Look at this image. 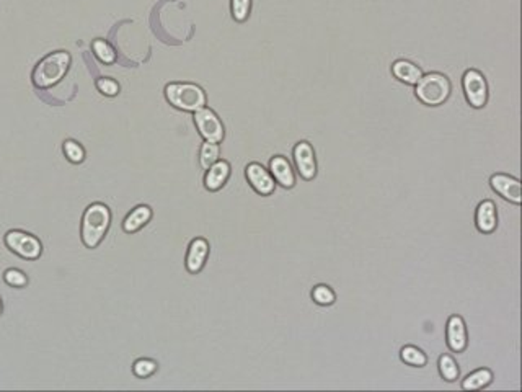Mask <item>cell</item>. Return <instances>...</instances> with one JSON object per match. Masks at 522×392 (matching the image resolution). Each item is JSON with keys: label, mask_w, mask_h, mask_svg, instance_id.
Returning <instances> with one entry per match:
<instances>
[{"label": "cell", "mask_w": 522, "mask_h": 392, "mask_svg": "<svg viewBox=\"0 0 522 392\" xmlns=\"http://www.w3.org/2000/svg\"><path fill=\"white\" fill-rule=\"evenodd\" d=\"M111 222V213L106 205L93 203L85 209L82 216V242L87 249H95L100 245Z\"/></svg>", "instance_id": "1"}, {"label": "cell", "mask_w": 522, "mask_h": 392, "mask_svg": "<svg viewBox=\"0 0 522 392\" xmlns=\"http://www.w3.org/2000/svg\"><path fill=\"white\" fill-rule=\"evenodd\" d=\"M165 98L171 106L181 111H194L204 108L208 103L206 92L200 85L191 82H171L165 87Z\"/></svg>", "instance_id": "2"}, {"label": "cell", "mask_w": 522, "mask_h": 392, "mask_svg": "<svg viewBox=\"0 0 522 392\" xmlns=\"http://www.w3.org/2000/svg\"><path fill=\"white\" fill-rule=\"evenodd\" d=\"M71 66V54L66 51H56L47 54L38 62L33 71V84L38 89H49L67 74Z\"/></svg>", "instance_id": "3"}, {"label": "cell", "mask_w": 522, "mask_h": 392, "mask_svg": "<svg viewBox=\"0 0 522 392\" xmlns=\"http://www.w3.org/2000/svg\"><path fill=\"white\" fill-rule=\"evenodd\" d=\"M452 85L447 76L441 72H429L423 74L421 79L415 84V95L423 105L441 106L451 97Z\"/></svg>", "instance_id": "4"}, {"label": "cell", "mask_w": 522, "mask_h": 392, "mask_svg": "<svg viewBox=\"0 0 522 392\" xmlns=\"http://www.w3.org/2000/svg\"><path fill=\"white\" fill-rule=\"evenodd\" d=\"M465 100L472 108L480 110L488 102V82L477 69H467L462 77Z\"/></svg>", "instance_id": "5"}, {"label": "cell", "mask_w": 522, "mask_h": 392, "mask_svg": "<svg viewBox=\"0 0 522 392\" xmlns=\"http://www.w3.org/2000/svg\"><path fill=\"white\" fill-rule=\"evenodd\" d=\"M193 119L202 139L208 142H215V144L222 142L224 136H226V128H224L221 118H219L214 110L204 106V108L194 111Z\"/></svg>", "instance_id": "6"}, {"label": "cell", "mask_w": 522, "mask_h": 392, "mask_svg": "<svg viewBox=\"0 0 522 392\" xmlns=\"http://www.w3.org/2000/svg\"><path fill=\"white\" fill-rule=\"evenodd\" d=\"M5 244L12 252L25 260H36L41 257L43 245L40 239L28 232L8 231L5 234Z\"/></svg>", "instance_id": "7"}, {"label": "cell", "mask_w": 522, "mask_h": 392, "mask_svg": "<svg viewBox=\"0 0 522 392\" xmlns=\"http://www.w3.org/2000/svg\"><path fill=\"white\" fill-rule=\"evenodd\" d=\"M296 169L304 180H313L317 175V159L312 144L307 141H299L292 150Z\"/></svg>", "instance_id": "8"}, {"label": "cell", "mask_w": 522, "mask_h": 392, "mask_svg": "<svg viewBox=\"0 0 522 392\" xmlns=\"http://www.w3.org/2000/svg\"><path fill=\"white\" fill-rule=\"evenodd\" d=\"M245 176H247L250 187H252L258 195L270 196L274 193L276 182L270 170H266L261 163L252 162L245 167Z\"/></svg>", "instance_id": "9"}, {"label": "cell", "mask_w": 522, "mask_h": 392, "mask_svg": "<svg viewBox=\"0 0 522 392\" xmlns=\"http://www.w3.org/2000/svg\"><path fill=\"white\" fill-rule=\"evenodd\" d=\"M490 185L493 192L506 201H511L514 205H521L522 201V187L516 176L508 174H493L490 178Z\"/></svg>", "instance_id": "10"}, {"label": "cell", "mask_w": 522, "mask_h": 392, "mask_svg": "<svg viewBox=\"0 0 522 392\" xmlns=\"http://www.w3.org/2000/svg\"><path fill=\"white\" fill-rule=\"evenodd\" d=\"M446 338H447V347L451 348L452 351L462 353L465 348H467V343H468L467 325H465L464 319L457 316V314L449 317Z\"/></svg>", "instance_id": "11"}, {"label": "cell", "mask_w": 522, "mask_h": 392, "mask_svg": "<svg viewBox=\"0 0 522 392\" xmlns=\"http://www.w3.org/2000/svg\"><path fill=\"white\" fill-rule=\"evenodd\" d=\"M209 255V242L202 237L191 240L187 253V270L189 273H200Z\"/></svg>", "instance_id": "12"}, {"label": "cell", "mask_w": 522, "mask_h": 392, "mask_svg": "<svg viewBox=\"0 0 522 392\" xmlns=\"http://www.w3.org/2000/svg\"><path fill=\"white\" fill-rule=\"evenodd\" d=\"M475 226L483 234H491V232L496 231V226H498V211H496V205L491 200H483L477 206Z\"/></svg>", "instance_id": "13"}, {"label": "cell", "mask_w": 522, "mask_h": 392, "mask_svg": "<svg viewBox=\"0 0 522 392\" xmlns=\"http://www.w3.org/2000/svg\"><path fill=\"white\" fill-rule=\"evenodd\" d=\"M270 172L274 182L284 188H292L296 185V174L291 162L284 156H274L270 161Z\"/></svg>", "instance_id": "14"}, {"label": "cell", "mask_w": 522, "mask_h": 392, "mask_svg": "<svg viewBox=\"0 0 522 392\" xmlns=\"http://www.w3.org/2000/svg\"><path fill=\"white\" fill-rule=\"evenodd\" d=\"M228 176H230V163L219 159L217 162H214L213 165L206 170L204 187L208 188L209 192H217V189H221L224 185L227 183Z\"/></svg>", "instance_id": "15"}, {"label": "cell", "mask_w": 522, "mask_h": 392, "mask_svg": "<svg viewBox=\"0 0 522 392\" xmlns=\"http://www.w3.org/2000/svg\"><path fill=\"white\" fill-rule=\"evenodd\" d=\"M392 74L396 80L403 82L407 85H415L421 79L423 71L415 62L407 61V59H399L392 64Z\"/></svg>", "instance_id": "16"}, {"label": "cell", "mask_w": 522, "mask_h": 392, "mask_svg": "<svg viewBox=\"0 0 522 392\" xmlns=\"http://www.w3.org/2000/svg\"><path fill=\"white\" fill-rule=\"evenodd\" d=\"M150 219H152V209L145 205L137 206V208L132 209L126 216V219H124L123 229L124 232H128V234H134V232L141 231Z\"/></svg>", "instance_id": "17"}, {"label": "cell", "mask_w": 522, "mask_h": 392, "mask_svg": "<svg viewBox=\"0 0 522 392\" xmlns=\"http://www.w3.org/2000/svg\"><path fill=\"white\" fill-rule=\"evenodd\" d=\"M491 381H493V373H491V369L480 368L475 369L473 373H470L468 376L464 379L462 387L465 391H477L490 386Z\"/></svg>", "instance_id": "18"}, {"label": "cell", "mask_w": 522, "mask_h": 392, "mask_svg": "<svg viewBox=\"0 0 522 392\" xmlns=\"http://www.w3.org/2000/svg\"><path fill=\"white\" fill-rule=\"evenodd\" d=\"M400 358H402L403 363L410 366H416V368H423V366H426V363H428V356H426L420 348L413 345L403 347L402 351H400Z\"/></svg>", "instance_id": "19"}, {"label": "cell", "mask_w": 522, "mask_h": 392, "mask_svg": "<svg viewBox=\"0 0 522 392\" xmlns=\"http://www.w3.org/2000/svg\"><path fill=\"white\" fill-rule=\"evenodd\" d=\"M219 156H221V148H219V144L204 141V144H202L200 149V163L202 169L208 170L214 162L219 161Z\"/></svg>", "instance_id": "20"}, {"label": "cell", "mask_w": 522, "mask_h": 392, "mask_svg": "<svg viewBox=\"0 0 522 392\" xmlns=\"http://www.w3.org/2000/svg\"><path fill=\"white\" fill-rule=\"evenodd\" d=\"M438 366L439 374H441L447 382L457 381V378H459V366H457V361L452 358L451 355H441Z\"/></svg>", "instance_id": "21"}, {"label": "cell", "mask_w": 522, "mask_h": 392, "mask_svg": "<svg viewBox=\"0 0 522 392\" xmlns=\"http://www.w3.org/2000/svg\"><path fill=\"white\" fill-rule=\"evenodd\" d=\"M93 53L103 64H113L116 61L115 49L105 40H95L93 41Z\"/></svg>", "instance_id": "22"}, {"label": "cell", "mask_w": 522, "mask_h": 392, "mask_svg": "<svg viewBox=\"0 0 522 392\" xmlns=\"http://www.w3.org/2000/svg\"><path fill=\"white\" fill-rule=\"evenodd\" d=\"M230 12L232 19L239 23L248 20L250 12H252V0H230Z\"/></svg>", "instance_id": "23"}, {"label": "cell", "mask_w": 522, "mask_h": 392, "mask_svg": "<svg viewBox=\"0 0 522 392\" xmlns=\"http://www.w3.org/2000/svg\"><path fill=\"white\" fill-rule=\"evenodd\" d=\"M312 299L318 305H331L336 301V295L327 284H318L312 290Z\"/></svg>", "instance_id": "24"}, {"label": "cell", "mask_w": 522, "mask_h": 392, "mask_svg": "<svg viewBox=\"0 0 522 392\" xmlns=\"http://www.w3.org/2000/svg\"><path fill=\"white\" fill-rule=\"evenodd\" d=\"M62 150H64V156L67 157L69 162L82 163V162L85 161V150L79 144V142H75V141H72V139H67L62 144Z\"/></svg>", "instance_id": "25"}, {"label": "cell", "mask_w": 522, "mask_h": 392, "mask_svg": "<svg viewBox=\"0 0 522 392\" xmlns=\"http://www.w3.org/2000/svg\"><path fill=\"white\" fill-rule=\"evenodd\" d=\"M132 371L137 378H149L157 371V363L154 360H147V358H141L137 360L134 366H132Z\"/></svg>", "instance_id": "26"}, {"label": "cell", "mask_w": 522, "mask_h": 392, "mask_svg": "<svg viewBox=\"0 0 522 392\" xmlns=\"http://www.w3.org/2000/svg\"><path fill=\"white\" fill-rule=\"evenodd\" d=\"M3 279H5L7 284L14 288H23L28 284V277L23 273L21 270L16 268H8L5 273H3Z\"/></svg>", "instance_id": "27"}, {"label": "cell", "mask_w": 522, "mask_h": 392, "mask_svg": "<svg viewBox=\"0 0 522 392\" xmlns=\"http://www.w3.org/2000/svg\"><path fill=\"white\" fill-rule=\"evenodd\" d=\"M97 89L100 90L103 95H106V97H115V95L119 93V84L115 79H110V77H102V79H98Z\"/></svg>", "instance_id": "28"}, {"label": "cell", "mask_w": 522, "mask_h": 392, "mask_svg": "<svg viewBox=\"0 0 522 392\" xmlns=\"http://www.w3.org/2000/svg\"><path fill=\"white\" fill-rule=\"evenodd\" d=\"M2 311H3V305H2V301H0V314H2Z\"/></svg>", "instance_id": "29"}]
</instances>
